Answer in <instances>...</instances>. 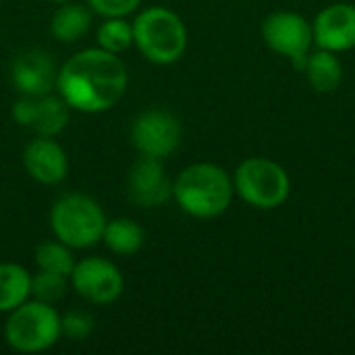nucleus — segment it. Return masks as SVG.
I'll return each instance as SVG.
<instances>
[{"instance_id": "obj_1", "label": "nucleus", "mask_w": 355, "mask_h": 355, "mask_svg": "<svg viewBox=\"0 0 355 355\" xmlns=\"http://www.w3.org/2000/svg\"><path fill=\"white\" fill-rule=\"evenodd\" d=\"M56 89L69 108L96 114L119 104L127 89V69L121 58L102 48L73 54L58 71Z\"/></svg>"}, {"instance_id": "obj_2", "label": "nucleus", "mask_w": 355, "mask_h": 355, "mask_svg": "<svg viewBox=\"0 0 355 355\" xmlns=\"http://www.w3.org/2000/svg\"><path fill=\"white\" fill-rule=\"evenodd\" d=\"M233 179L212 162H196L179 173L173 183V198L179 208L193 218H216L229 210L233 200Z\"/></svg>"}, {"instance_id": "obj_3", "label": "nucleus", "mask_w": 355, "mask_h": 355, "mask_svg": "<svg viewBox=\"0 0 355 355\" xmlns=\"http://www.w3.org/2000/svg\"><path fill=\"white\" fill-rule=\"evenodd\" d=\"M133 44L154 64L177 62L187 48V29L181 17L164 6H150L133 19Z\"/></svg>"}, {"instance_id": "obj_4", "label": "nucleus", "mask_w": 355, "mask_h": 355, "mask_svg": "<svg viewBox=\"0 0 355 355\" xmlns=\"http://www.w3.org/2000/svg\"><path fill=\"white\" fill-rule=\"evenodd\" d=\"M50 227L58 241L71 250H83L96 245L102 239L106 216L94 198L83 193H69L52 206Z\"/></svg>"}, {"instance_id": "obj_5", "label": "nucleus", "mask_w": 355, "mask_h": 355, "mask_svg": "<svg viewBox=\"0 0 355 355\" xmlns=\"http://www.w3.org/2000/svg\"><path fill=\"white\" fill-rule=\"evenodd\" d=\"M62 337L60 316L52 304L27 300L8 312L4 324L6 343L21 354H37L50 349Z\"/></svg>"}, {"instance_id": "obj_6", "label": "nucleus", "mask_w": 355, "mask_h": 355, "mask_svg": "<svg viewBox=\"0 0 355 355\" xmlns=\"http://www.w3.org/2000/svg\"><path fill=\"white\" fill-rule=\"evenodd\" d=\"M233 189L248 206L258 210H272L287 202L291 181L279 162L254 156L237 166L233 175Z\"/></svg>"}, {"instance_id": "obj_7", "label": "nucleus", "mask_w": 355, "mask_h": 355, "mask_svg": "<svg viewBox=\"0 0 355 355\" xmlns=\"http://www.w3.org/2000/svg\"><path fill=\"white\" fill-rule=\"evenodd\" d=\"M262 37L272 52L289 58L295 69L304 71L310 46L314 44L312 23L306 17L291 10H277L264 19Z\"/></svg>"}, {"instance_id": "obj_8", "label": "nucleus", "mask_w": 355, "mask_h": 355, "mask_svg": "<svg viewBox=\"0 0 355 355\" xmlns=\"http://www.w3.org/2000/svg\"><path fill=\"white\" fill-rule=\"evenodd\" d=\"M181 133V123L173 112L150 108L135 116L131 125V144L144 156L166 158L179 148Z\"/></svg>"}, {"instance_id": "obj_9", "label": "nucleus", "mask_w": 355, "mask_h": 355, "mask_svg": "<svg viewBox=\"0 0 355 355\" xmlns=\"http://www.w3.org/2000/svg\"><path fill=\"white\" fill-rule=\"evenodd\" d=\"M69 279L77 295L96 306L116 302L125 289L121 270L104 258H83L81 262H75Z\"/></svg>"}, {"instance_id": "obj_10", "label": "nucleus", "mask_w": 355, "mask_h": 355, "mask_svg": "<svg viewBox=\"0 0 355 355\" xmlns=\"http://www.w3.org/2000/svg\"><path fill=\"white\" fill-rule=\"evenodd\" d=\"M69 104L54 94L44 96H23L12 104L15 123L33 129L37 135L54 137L69 125Z\"/></svg>"}, {"instance_id": "obj_11", "label": "nucleus", "mask_w": 355, "mask_h": 355, "mask_svg": "<svg viewBox=\"0 0 355 355\" xmlns=\"http://www.w3.org/2000/svg\"><path fill=\"white\" fill-rule=\"evenodd\" d=\"M127 196L141 208H158L173 196V183L162 158L139 154L127 173Z\"/></svg>"}, {"instance_id": "obj_12", "label": "nucleus", "mask_w": 355, "mask_h": 355, "mask_svg": "<svg viewBox=\"0 0 355 355\" xmlns=\"http://www.w3.org/2000/svg\"><path fill=\"white\" fill-rule=\"evenodd\" d=\"M314 44L331 52L355 48V4L335 2L322 8L312 23Z\"/></svg>"}, {"instance_id": "obj_13", "label": "nucleus", "mask_w": 355, "mask_h": 355, "mask_svg": "<svg viewBox=\"0 0 355 355\" xmlns=\"http://www.w3.org/2000/svg\"><path fill=\"white\" fill-rule=\"evenodd\" d=\"M56 64L52 56L40 48L21 52L10 69L12 85L23 96H44L56 87Z\"/></svg>"}, {"instance_id": "obj_14", "label": "nucleus", "mask_w": 355, "mask_h": 355, "mask_svg": "<svg viewBox=\"0 0 355 355\" xmlns=\"http://www.w3.org/2000/svg\"><path fill=\"white\" fill-rule=\"evenodd\" d=\"M23 164L29 177L44 185H56L69 173V160L64 150L52 137L44 135H37L27 144L23 152Z\"/></svg>"}, {"instance_id": "obj_15", "label": "nucleus", "mask_w": 355, "mask_h": 355, "mask_svg": "<svg viewBox=\"0 0 355 355\" xmlns=\"http://www.w3.org/2000/svg\"><path fill=\"white\" fill-rule=\"evenodd\" d=\"M304 73L318 94H333L343 81V64L337 58V52L322 48H318L314 54H308Z\"/></svg>"}, {"instance_id": "obj_16", "label": "nucleus", "mask_w": 355, "mask_h": 355, "mask_svg": "<svg viewBox=\"0 0 355 355\" xmlns=\"http://www.w3.org/2000/svg\"><path fill=\"white\" fill-rule=\"evenodd\" d=\"M92 27V8L83 4L62 2V6L52 15L50 31L58 42L73 44L85 35Z\"/></svg>"}, {"instance_id": "obj_17", "label": "nucleus", "mask_w": 355, "mask_h": 355, "mask_svg": "<svg viewBox=\"0 0 355 355\" xmlns=\"http://www.w3.org/2000/svg\"><path fill=\"white\" fill-rule=\"evenodd\" d=\"M31 295V275L12 262L0 264V312L8 314Z\"/></svg>"}, {"instance_id": "obj_18", "label": "nucleus", "mask_w": 355, "mask_h": 355, "mask_svg": "<svg viewBox=\"0 0 355 355\" xmlns=\"http://www.w3.org/2000/svg\"><path fill=\"white\" fill-rule=\"evenodd\" d=\"M102 241L119 256H133L144 248L146 231L131 218H114L110 223L106 220Z\"/></svg>"}, {"instance_id": "obj_19", "label": "nucleus", "mask_w": 355, "mask_h": 355, "mask_svg": "<svg viewBox=\"0 0 355 355\" xmlns=\"http://www.w3.org/2000/svg\"><path fill=\"white\" fill-rule=\"evenodd\" d=\"M35 264L40 270L56 272L62 277H71L75 260L71 254V248L64 245L62 241H44L35 250Z\"/></svg>"}, {"instance_id": "obj_20", "label": "nucleus", "mask_w": 355, "mask_h": 355, "mask_svg": "<svg viewBox=\"0 0 355 355\" xmlns=\"http://www.w3.org/2000/svg\"><path fill=\"white\" fill-rule=\"evenodd\" d=\"M98 48L119 54L133 44V25L125 17H108L98 27Z\"/></svg>"}, {"instance_id": "obj_21", "label": "nucleus", "mask_w": 355, "mask_h": 355, "mask_svg": "<svg viewBox=\"0 0 355 355\" xmlns=\"http://www.w3.org/2000/svg\"><path fill=\"white\" fill-rule=\"evenodd\" d=\"M67 293V277L40 270L31 277V297L44 304H56Z\"/></svg>"}, {"instance_id": "obj_22", "label": "nucleus", "mask_w": 355, "mask_h": 355, "mask_svg": "<svg viewBox=\"0 0 355 355\" xmlns=\"http://www.w3.org/2000/svg\"><path fill=\"white\" fill-rule=\"evenodd\" d=\"M60 331L71 341H83L94 331V318L87 312L71 310L64 316H60Z\"/></svg>"}, {"instance_id": "obj_23", "label": "nucleus", "mask_w": 355, "mask_h": 355, "mask_svg": "<svg viewBox=\"0 0 355 355\" xmlns=\"http://www.w3.org/2000/svg\"><path fill=\"white\" fill-rule=\"evenodd\" d=\"M139 4H141V0H87V6L92 8V12H98L104 19L127 17L133 10H137Z\"/></svg>"}, {"instance_id": "obj_24", "label": "nucleus", "mask_w": 355, "mask_h": 355, "mask_svg": "<svg viewBox=\"0 0 355 355\" xmlns=\"http://www.w3.org/2000/svg\"><path fill=\"white\" fill-rule=\"evenodd\" d=\"M52 2H58V4H62V2H69V0H52Z\"/></svg>"}]
</instances>
